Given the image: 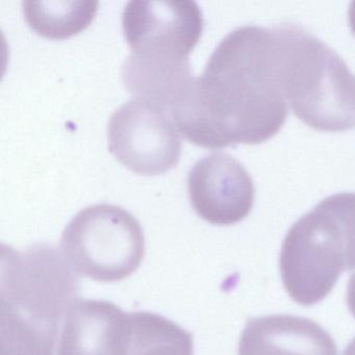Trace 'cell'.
<instances>
[{
    "instance_id": "5",
    "label": "cell",
    "mask_w": 355,
    "mask_h": 355,
    "mask_svg": "<svg viewBox=\"0 0 355 355\" xmlns=\"http://www.w3.org/2000/svg\"><path fill=\"white\" fill-rule=\"evenodd\" d=\"M61 250L76 274L96 282H120L144 259V232L123 207L93 205L70 220L62 234Z\"/></svg>"
},
{
    "instance_id": "12",
    "label": "cell",
    "mask_w": 355,
    "mask_h": 355,
    "mask_svg": "<svg viewBox=\"0 0 355 355\" xmlns=\"http://www.w3.org/2000/svg\"><path fill=\"white\" fill-rule=\"evenodd\" d=\"M130 321L132 336L126 355H194L192 334L172 320L135 311Z\"/></svg>"
},
{
    "instance_id": "4",
    "label": "cell",
    "mask_w": 355,
    "mask_h": 355,
    "mask_svg": "<svg viewBox=\"0 0 355 355\" xmlns=\"http://www.w3.org/2000/svg\"><path fill=\"white\" fill-rule=\"evenodd\" d=\"M279 269L286 292L303 306L323 300L343 272L355 269V193L331 195L293 224Z\"/></svg>"
},
{
    "instance_id": "9",
    "label": "cell",
    "mask_w": 355,
    "mask_h": 355,
    "mask_svg": "<svg viewBox=\"0 0 355 355\" xmlns=\"http://www.w3.org/2000/svg\"><path fill=\"white\" fill-rule=\"evenodd\" d=\"M130 313L111 301L78 298L68 309L55 355H126Z\"/></svg>"
},
{
    "instance_id": "13",
    "label": "cell",
    "mask_w": 355,
    "mask_h": 355,
    "mask_svg": "<svg viewBox=\"0 0 355 355\" xmlns=\"http://www.w3.org/2000/svg\"><path fill=\"white\" fill-rule=\"evenodd\" d=\"M347 304L349 311L355 318V273L351 276L347 284Z\"/></svg>"
},
{
    "instance_id": "15",
    "label": "cell",
    "mask_w": 355,
    "mask_h": 355,
    "mask_svg": "<svg viewBox=\"0 0 355 355\" xmlns=\"http://www.w3.org/2000/svg\"><path fill=\"white\" fill-rule=\"evenodd\" d=\"M343 355H355V338H353V340L349 343L348 346L343 352Z\"/></svg>"
},
{
    "instance_id": "10",
    "label": "cell",
    "mask_w": 355,
    "mask_h": 355,
    "mask_svg": "<svg viewBox=\"0 0 355 355\" xmlns=\"http://www.w3.org/2000/svg\"><path fill=\"white\" fill-rule=\"evenodd\" d=\"M238 355H338L336 342L306 318L272 315L248 320Z\"/></svg>"
},
{
    "instance_id": "11",
    "label": "cell",
    "mask_w": 355,
    "mask_h": 355,
    "mask_svg": "<svg viewBox=\"0 0 355 355\" xmlns=\"http://www.w3.org/2000/svg\"><path fill=\"white\" fill-rule=\"evenodd\" d=\"M98 1H24V19L39 36L64 40L89 28Z\"/></svg>"
},
{
    "instance_id": "2",
    "label": "cell",
    "mask_w": 355,
    "mask_h": 355,
    "mask_svg": "<svg viewBox=\"0 0 355 355\" xmlns=\"http://www.w3.org/2000/svg\"><path fill=\"white\" fill-rule=\"evenodd\" d=\"M80 282L63 253L38 243L18 251L3 245L0 272L1 355H53Z\"/></svg>"
},
{
    "instance_id": "8",
    "label": "cell",
    "mask_w": 355,
    "mask_h": 355,
    "mask_svg": "<svg viewBox=\"0 0 355 355\" xmlns=\"http://www.w3.org/2000/svg\"><path fill=\"white\" fill-rule=\"evenodd\" d=\"M187 184L193 209L213 225L239 223L254 205L250 174L227 153H211L197 161L188 173Z\"/></svg>"
},
{
    "instance_id": "1",
    "label": "cell",
    "mask_w": 355,
    "mask_h": 355,
    "mask_svg": "<svg viewBox=\"0 0 355 355\" xmlns=\"http://www.w3.org/2000/svg\"><path fill=\"white\" fill-rule=\"evenodd\" d=\"M288 114L273 31L257 26L230 32L170 112L184 139L209 149L266 142L282 130Z\"/></svg>"
},
{
    "instance_id": "3",
    "label": "cell",
    "mask_w": 355,
    "mask_h": 355,
    "mask_svg": "<svg viewBox=\"0 0 355 355\" xmlns=\"http://www.w3.org/2000/svg\"><path fill=\"white\" fill-rule=\"evenodd\" d=\"M278 76L293 113L319 132L355 128V76L342 58L300 26L272 28Z\"/></svg>"
},
{
    "instance_id": "7",
    "label": "cell",
    "mask_w": 355,
    "mask_h": 355,
    "mask_svg": "<svg viewBox=\"0 0 355 355\" xmlns=\"http://www.w3.org/2000/svg\"><path fill=\"white\" fill-rule=\"evenodd\" d=\"M180 136L167 110L137 97L118 107L107 124L110 153L140 175L173 169L182 155Z\"/></svg>"
},
{
    "instance_id": "6",
    "label": "cell",
    "mask_w": 355,
    "mask_h": 355,
    "mask_svg": "<svg viewBox=\"0 0 355 355\" xmlns=\"http://www.w3.org/2000/svg\"><path fill=\"white\" fill-rule=\"evenodd\" d=\"M122 30L130 57L155 63H184L205 28L193 0H132L122 12Z\"/></svg>"
},
{
    "instance_id": "14",
    "label": "cell",
    "mask_w": 355,
    "mask_h": 355,
    "mask_svg": "<svg viewBox=\"0 0 355 355\" xmlns=\"http://www.w3.org/2000/svg\"><path fill=\"white\" fill-rule=\"evenodd\" d=\"M349 26H350L351 32L355 37V1L350 3L348 11Z\"/></svg>"
}]
</instances>
